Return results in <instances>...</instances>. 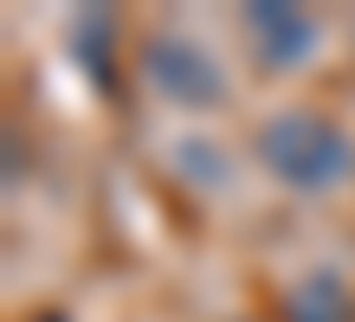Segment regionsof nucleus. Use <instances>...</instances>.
<instances>
[{"instance_id":"obj_1","label":"nucleus","mask_w":355,"mask_h":322,"mask_svg":"<svg viewBox=\"0 0 355 322\" xmlns=\"http://www.w3.org/2000/svg\"><path fill=\"white\" fill-rule=\"evenodd\" d=\"M259 148H265L271 175H284L297 187H329L349 168V142L323 116H278V123H265Z\"/></svg>"},{"instance_id":"obj_2","label":"nucleus","mask_w":355,"mask_h":322,"mask_svg":"<svg viewBox=\"0 0 355 322\" xmlns=\"http://www.w3.org/2000/svg\"><path fill=\"white\" fill-rule=\"evenodd\" d=\"M149 71L162 78V91L181 97V103H207V97H220V71H214V64H207L194 46H155Z\"/></svg>"},{"instance_id":"obj_3","label":"nucleus","mask_w":355,"mask_h":322,"mask_svg":"<svg viewBox=\"0 0 355 322\" xmlns=\"http://www.w3.org/2000/svg\"><path fill=\"white\" fill-rule=\"evenodd\" d=\"M252 26H259V33H271V64H297V52L310 46V26H304L297 13L259 7V13H252Z\"/></svg>"}]
</instances>
